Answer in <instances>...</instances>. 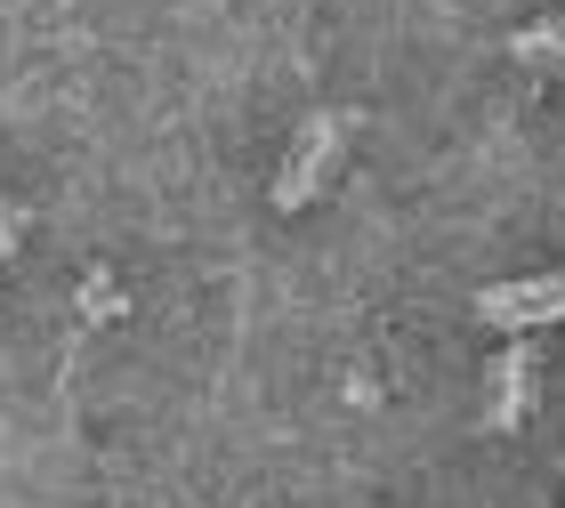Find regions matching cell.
<instances>
[{"mask_svg": "<svg viewBox=\"0 0 565 508\" xmlns=\"http://www.w3.org/2000/svg\"><path fill=\"white\" fill-rule=\"evenodd\" d=\"M557 315H565V274H525V283L477 291V323H493V332H533V323H557Z\"/></svg>", "mask_w": 565, "mask_h": 508, "instance_id": "cell-2", "label": "cell"}, {"mask_svg": "<svg viewBox=\"0 0 565 508\" xmlns=\"http://www.w3.org/2000/svg\"><path fill=\"white\" fill-rule=\"evenodd\" d=\"M348 138H355V114H340V106L307 114V130H299V145H291V162H282V170H275V186H267L275 210H307V202L323 194V177L340 170Z\"/></svg>", "mask_w": 565, "mask_h": 508, "instance_id": "cell-1", "label": "cell"}, {"mask_svg": "<svg viewBox=\"0 0 565 508\" xmlns=\"http://www.w3.org/2000/svg\"><path fill=\"white\" fill-rule=\"evenodd\" d=\"M525 65H565V24H525V33H509Z\"/></svg>", "mask_w": 565, "mask_h": 508, "instance_id": "cell-4", "label": "cell"}, {"mask_svg": "<svg viewBox=\"0 0 565 508\" xmlns=\"http://www.w3.org/2000/svg\"><path fill=\"white\" fill-rule=\"evenodd\" d=\"M0 250H17V210L0 202Z\"/></svg>", "mask_w": 565, "mask_h": 508, "instance_id": "cell-6", "label": "cell"}, {"mask_svg": "<svg viewBox=\"0 0 565 508\" xmlns=\"http://www.w3.org/2000/svg\"><path fill=\"white\" fill-rule=\"evenodd\" d=\"M525 403H533V347H501L493 355V379H484V428L509 436V428H525Z\"/></svg>", "mask_w": 565, "mask_h": 508, "instance_id": "cell-3", "label": "cell"}, {"mask_svg": "<svg viewBox=\"0 0 565 508\" xmlns=\"http://www.w3.org/2000/svg\"><path fill=\"white\" fill-rule=\"evenodd\" d=\"M82 315H121V291L114 283H82Z\"/></svg>", "mask_w": 565, "mask_h": 508, "instance_id": "cell-5", "label": "cell"}]
</instances>
